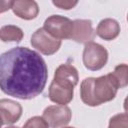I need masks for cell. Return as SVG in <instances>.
<instances>
[{"instance_id": "obj_10", "label": "cell", "mask_w": 128, "mask_h": 128, "mask_svg": "<svg viewBox=\"0 0 128 128\" xmlns=\"http://www.w3.org/2000/svg\"><path fill=\"white\" fill-rule=\"evenodd\" d=\"M13 13L24 20L35 19L39 14V6L33 0H16L12 4Z\"/></svg>"}, {"instance_id": "obj_3", "label": "cell", "mask_w": 128, "mask_h": 128, "mask_svg": "<svg viewBox=\"0 0 128 128\" xmlns=\"http://www.w3.org/2000/svg\"><path fill=\"white\" fill-rule=\"evenodd\" d=\"M82 61L88 70L98 71L106 65L108 61V51L99 43L93 41L86 43L83 49Z\"/></svg>"}, {"instance_id": "obj_20", "label": "cell", "mask_w": 128, "mask_h": 128, "mask_svg": "<svg viewBox=\"0 0 128 128\" xmlns=\"http://www.w3.org/2000/svg\"><path fill=\"white\" fill-rule=\"evenodd\" d=\"M2 125H3V122H2V120H1V118H0V128L2 127Z\"/></svg>"}, {"instance_id": "obj_9", "label": "cell", "mask_w": 128, "mask_h": 128, "mask_svg": "<svg viewBox=\"0 0 128 128\" xmlns=\"http://www.w3.org/2000/svg\"><path fill=\"white\" fill-rule=\"evenodd\" d=\"M73 96H74L73 87L52 80L48 91V97L52 102L58 105H67L72 101Z\"/></svg>"}, {"instance_id": "obj_18", "label": "cell", "mask_w": 128, "mask_h": 128, "mask_svg": "<svg viewBox=\"0 0 128 128\" xmlns=\"http://www.w3.org/2000/svg\"><path fill=\"white\" fill-rule=\"evenodd\" d=\"M12 4H13V1H10V0H0V13L6 12L9 9H11L12 8Z\"/></svg>"}, {"instance_id": "obj_1", "label": "cell", "mask_w": 128, "mask_h": 128, "mask_svg": "<svg viewBox=\"0 0 128 128\" xmlns=\"http://www.w3.org/2000/svg\"><path fill=\"white\" fill-rule=\"evenodd\" d=\"M47 79L46 62L36 51L18 46L0 55V89L6 95L33 99L43 92Z\"/></svg>"}, {"instance_id": "obj_16", "label": "cell", "mask_w": 128, "mask_h": 128, "mask_svg": "<svg viewBox=\"0 0 128 128\" xmlns=\"http://www.w3.org/2000/svg\"><path fill=\"white\" fill-rule=\"evenodd\" d=\"M22 128H49V126L42 116H33L24 123Z\"/></svg>"}, {"instance_id": "obj_19", "label": "cell", "mask_w": 128, "mask_h": 128, "mask_svg": "<svg viewBox=\"0 0 128 128\" xmlns=\"http://www.w3.org/2000/svg\"><path fill=\"white\" fill-rule=\"evenodd\" d=\"M5 128H18V127H16V126H7Z\"/></svg>"}, {"instance_id": "obj_15", "label": "cell", "mask_w": 128, "mask_h": 128, "mask_svg": "<svg viewBox=\"0 0 128 128\" xmlns=\"http://www.w3.org/2000/svg\"><path fill=\"white\" fill-rule=\"evenodd\" d=\"M108 128H128L127 113H118L112 116L109 120Z\"/></svg>"}, {"instance_id": "obj_21", "label": "cell", "mask_w": 128, "mask_h": 128, "mask_svg": "<svg viewBox=\"0 0 128 128\" xmlns=\"http://www.w3.org/2000/svg\"><path fill=\"white\" fill-rule=\"evenodd\" d=\"M63 128H75V127H72V126H66V127H65V126H64Z\"/></svg>"}, {"instance_id": "obj_11", "label": "cell", "mask_w": 128, "mask_h": 128, "mask_svg": "<svg viewBox=\"0 0 128 128\" xmlns=\"http://www.w3.org/2000/svg\"><path fill=\"white\" fill-rule=\"evenodd\" d=\"M53 80L58 83L68 85L74 88L78 84V80H79L78 71L71 64L68 63L61 64L56 68L54 72Z\"/></svg>"}, {"instance_id": "obj_12", "label": "cell", "mask_w": 128, "mask_h": 128, "mask_svg": "<svg viewBox=\"0 0 128 128\" xmlns=\"http://www.w3.org/2000/svg\"><path fill=\"white\" fill-rule=\"evenodd\" d=\"M120 30V24L117 20L112 18H105L98 23L95 34L103 40L111 41L119 36Z\"/></svg>"}, {"instance_id": "obj_14", "label": "cell", "mask_w": 128, "mask_h": 128, "mask_svg": "<svg viewBox=\"0 0 128 128\" xmlns=\"http://www.w3.org/2000/svg\"><path fill=\"white\" fill-rule=\"evenodd\" d=\"M114 78V80L116 81L118 88L122 89L125 88L128 84V77H127V73H128V66L127 64H119L115 67L113 72H110Z\"/></svg>"}, {"instance_id": "obj_17", "label": "cell", "mask_w": 128, "mask_h": 128, "mask_svg": "<svg viewBox=\"0 0 128 128\" xmlns=\"http://www.w3.org/2000/svg\"><path fill=\"white\" fill-rule=\"evenodd\" d=\"M53 5H55L56 7L63 9V10H70L72 8H74L77 4L78 1H71V0H53L52 1Z\"/></svg>"}, {"instance_id": "obj_6", "label": "cell", "mask_w": 128, "mask_h": 128, "mask_svg": "<svg viewBox=\"0 0 128 128\" xmlns=\"http://www.w3.org/2000/svg\"><path fill=\"white\" fill-rule=\"evenodd\" d=\"M42 117L51 128L66 126L72 118L71 109L67 105H51L44 109Z\"/></svg>"}, {"instance_id": "obj_8", "label": "cell", "mask_w": 128, "mask_h": 128, "mask_svg": "<svg viewBox=\"0 0 128 128\" xmlns=\"http://www.w3.org/2000/svg\"><path fill=\"white\" fill-rule=\"evenodd\" d=\"M23 108L20 103L11 99H0V118L3 124L11 125L16 123L21 115Z\"/></svg>"}, {"instance_id": "obj_4", "label": "cell", "mask_w": 128, "mask_h": 128, "mask_svg": "<svg viewBox=\"0 0 128 128\" xmlns=\"http://www.w3.org/2000/svg\"><path fill=\"white\" fill-rule=\"evenodd\" d=\"M30 43L41 54L50 56L55 54L61 47V40L53 37L43 28H38L31 36Z\"/></svg>"}, {"instance_id": "obj_7", "label": "cell", "mask_w": 128, "mask_h": 128, "mask_svg": "<svg viewBox=\"0 0 128 128\" xmlns=\"http://www.w3.org/2000/svg\"><path fill=\"white\" fill-rule=\"evenodd\" d=\"M92 21L89 19H76L72 21V31L70 39L77 43H89L95 38Z\"/></svg>"}, {"instance_id": "obj_13", "label": "cell", "mask_w": 128, "mask_h": 128, "mask_svg": "<svg viewBox=\"0 0 128 128\" xmlns=\"http://www.w3.org/2000/svg\"><path fill=\"white\" fill-rule=\"evenodd\" d=\"M24 37L23 30L16 25H5L0 28V40L2 42L19 43Z\"/></svg>"}, {"instance_id": "obj_5", "label": "cell", "mask_w": 128, "mask_h": 128, "mask_svg": "<svg viewBox=\"0 0 128 128\" xmlns=\"http://www.w3.org/2000/svg\"><path fill=\"white\" fill-rule=\"evenodd\" d=\"M53 37L61 39H70L72 31V21L62 15H51L45 21L42 27Z\"/></svg>"}, {"instance_id": "obj_2", "label": "cell", "mask_w": 128, "mask_h": 128, "mask_svg": "<svg viewBox=\"0 0 128 128\" xmlns=\"http://www.w3.org/2000/svg\"><path fill=\"white\" fill-rule=\"evenodd\" d=\"M118 89V85L111 73L99 77H88L81 82L80 98L84 104L96 107L112 101Z\"/></svg>"}]
</instances>
